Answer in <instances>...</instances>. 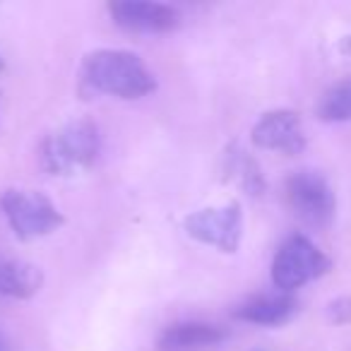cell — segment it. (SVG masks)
I'll use <instances>...</instances> for the list:
<instances>
[{
	"label": "cell",
	"mask_w": 351,
	"mask_h": 351,
	"mask_svg": "<svg viewBox=\"0 0 351 351\" xmlns=\"http://www.w3.org/2000/svg\"><path fill=\"white\" fill-rule=\"evenodd\" d=\"M0 210L5 215L12 234L22 241L41 239L63 226V215L39 191H5L0 195Z\"/></svg>",
	"instance_id": "3957f363"
},
{
	"label": "cell",
	"mask_w": 351,
	"mask_h": 351,
	"mask_svg": "<svg viewBox=\"0 0 351 351\" xmlns=\"http://www.w3.org/2000/svg\"><path fill=\"white\" fill-rule=\"evenodd\" d=\"M317 116L327 123L351 121V80L332 84L317 104Z\"/></svg>",
	"instance_id": "4fadbf2b"
},
{
	"label": "cell",
	"mask_w": 351,
	"mask_h": 351,
	"mask_svg": "<svg viewBox=\"0 0 351 351\" xmlns=\"http://www.w3.org/2000/svg\"><path fill=\"white\" fill-rule=\"evenodd\" d=\"M44 274L39 267L25 260L0 255V296L8 298H32L39 293Z\"/></svg>",
	"instance_id": "8fae6325"
},
{
	"label": "cell",
	"mask_w": 351,
	"mask_h": 351,
	"mask_svg": "<svg viewBox=\"0 0 351 351\" xmlns=\"http://www.w3.org/2000/svg\"><path fill=\"white\" fill-rule=\"evenodd\" d=\"M226 332L207 322H178L166 327L159 339V351H205L221 344Z\"/></svg>",
	"instance_id": "9c48e42d"
},
{
	"label": "cell",
	"mask_w": 351,
	"mask_h": 351,
	"mask_svg": "<svg viewBox=\"0 0 351 351\" xmlns=\"http://www.w3.org/2000/svg\"><path fill=\"white\" fill-rule=\"evenodd\" d=\"M113 22L123 29L145 32V34H161L173 32L181 25V12L164 3H142V0H118L108 3Z\"/></svg>",
	"instance_id": "ba28073f"
},
{
	"label": "cell",
	"mask_w": 351,
	"mask_h": 351,
	"mask_svg": "<svg viewBox=\"0 0 351 351\" xmlns=\"http://www.w3.org/2000/svg\"><path fill=\"white\" fill-rule=\"evenodd\" d=\"M0 351H8L5 349V341H3V337H0Z\"/></svg>",
	"instance_id": "9a60e30c"
},
{
	"label": "cell",
	"mask_w": 351,
	"mask_h": 351,
	"mask_svg": "<svg viewBox=\"0 0 351 351\" xmlns=\"http://www.w3.org/2000/svg\"><path fill=\"white\" fill-rule=\"evenodd\" d=\"M284 197H287V205L293 212V217H298L306 226L325 229L335 219V191L320 171H293L284 183Z\"/></svg>",
	"instance_id": "277c9868"
},
{
	"label": "cell",
	"mask_w": 351,
	"mask_h": 351,
	"mask_svg": "<svg viewBox=\"0 0 351 351\" xmlns=\"http://www.w3.org/2000/svg\"><path fill=\"white\" fill-rule=\"evenodd\" d=\"M224 173H226V181L239 183L248 195H263L265 178L258 161L248 152L239 149L236 145L229 147L224 154Z\"/></svg>",
	"instance_id": "7c38bea8"
},
{
	"label": "cell",
	"mask_w": 351,
	"mask_h": 351,
	"mask_svg": "<svg viewBox=\"0 0 351 351\" xmlns=\"http://www.w3.org/2000/svg\"><path fill=\"white\" fill-rule=\"evenodd\" d=\"M250 140L260 149L282 152V154H301L306 149V130L301 116L289 108H277L260 116V121L250 130Z\"/></svg>",
	"instance_id": "52a82bcc"
},
{
	"label": "cell",
	"mask_w": 351,
	"mask_h": 351,
	"mask_svg": "<svg viewBox=\"0 0 351 351\" xmlns=\"http://www.w3.org/2000/svg\"><path fill=\"white\" fill-rule=\"evenodd\" d=\"M186 234L205 245H215L221 253H236L243 236V212L239 202H229L224 207H207L193 212L186 221Z\"/></svg>",
	"instance_id": "8992f818"
},
{
	"label": "cell",
	"mask_w": 351,
	"mask_h": 351,
	"mask_svg": "<svg viewBox=\"0 0 351 351\" xmlns=\"http://www.w3.org/2000/svg\"><path fill=\"white\" fill-rule=\"evenodd\" d=\"M298 303L289 293H265V296H255L250 301L241 303L234 311V315L239 320L253 322V325H284L287 320H291V315L296 313Z\"/></svg>",
	"instance_id": "30bf717a"
},
{
	"label": "cell",
	"mask_w": 351,
	"mask_h": 351,
	"mask_svg": "<svg viewBox=\"0 0 351 351\" xmlns=\"http://www.w3.org/2000/svg\"><path fill=\"white\" fill-rule=\"evenodd\" d=\"M332 260L313 243L311 239L301 234H293L279 245L277 255L272 260V282L284 293L313 282L330 272Z\"/></svg>",
	"instance_id": "5b68a950"
},
{
	"label": "cell",
	"mask_w": 351,
	"mask_h": 351,
	"mask_svg": "<svg viewBox=\"0 0 351 351\" xmlns=\"http://www.w3.org/2000/svg\"><path fill=\"white\" fill-rule=\"evenodd\" d=\"M84 82L92 89L118 99H140L156 89L154 75L140 56L121 49H99L82 63Z\"/></svg>",
	"instance_id": "6da1fadb"
},
{
	"label": "cell",
	"mask_w": 351,
	"mask_h": 351,
	"mask_svg": "<svg viewBox=\"0 0 351 351\" xmlns=\"http://www.w3.org/2000/svg\"><path fill=\"white\" fill-rule=\"evenodd\" d=\"M99 149H101L99 128L87 118H80L46 137L41 159L51 173L73 176L89 169L97 161Z\"/></svg>",
	"instance_id": "7a4b0ae2"
},
{
	"label": "cell",
	"mask_w": 351,
	"mask_h": 351,
	"mask_svg": "<svg viewBox=\"0 0 351 351\" xmlns=\"http://www.w3.org/2000/svg\"><path fill=\"white\" fill-rule=\"evenodd\" d=\"M0 70H3V60H0Z\"/></svg>",
	"instance_id": "2e32d148"
},
{
	"label": "cell",
	"mask_w": 351,
	"mask_h": 351,
	"mask_svg": "<svg viewBox=\"0 0 351 351\" xmlns=\"http://www.w3.org/2000/svg\"><path fill=\"white\" fill-rule=\"evenodd\" d=\"M327 315H330V320L337 322V325H349L351 322V296H341V298L330 301Z\"/></svg>",
	"instance_id": "5bb4252c"
}]
</instances>
